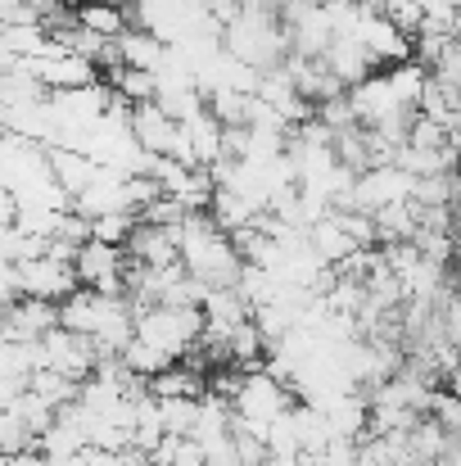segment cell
<instances>
[{
  "mask_svg": "<svg viewBox=\"0 0 461 466\" xmlns=\"http://www.w3.org/2000/svg\"><path fill=\"white\" fill-rule=\"evenodd\" d=\"M176 263L190 281H204L208 290H231L240 281V254L226 231L213 227L208 213H185L176 227Z\"/></svg>",
  "mask_w": 461,
  "mask_h": 466,
  "instance_id": "cell-1",
  "label": "cell"
},
{
  "mask_svg": "<svg viewBox=\"0 0 461 466\" xmlns=\"http://www.w3.org/2000/svg\"><path fill=\"white\" fill-rule=\"evenodd\" d=\"M132 317L136 309L118 295H95V290H73L64 304H59V330L68 335H82L95 344V353H123V344L132 339Z\"/></svg>",
  "mask_w": 461,
  "mask_h": 466,
  "instance_id": "cell-2",
  "label": "cell"
},
{
  "mask_svg": "<svg viewBox=\"0 0 461 466\" xmlns=\"http://www.w3.org/2000/svg\"><path fill=\"white\" fill-rule=\"evenodd\" d=\"M222 55H231L236 64L254 68V73H267V68H281L290 59V41H286V27L276 18H263V14H245L236 9V18L222 23Z\"/></svg>",
  "mask_w": 461,
  "mask_h": 466,
  "instance_id": "cell-3",
  "label": "cell"
},
{
  "mask_svg": "<svg viewBox=\"0 0 461 466\" xmlns=\"http://www.w3.org/2000/svg\"><path fill=\"white\" fill-rule=\"evenodd\" d=\"M132 335L176 362L185 349L199 344V335H204V312L181 309V304H150V309H136V317H132Z\"/></svg>",
  "mask_w": 461,
  "mask_h": 466,
  "instance_id": "cell-4",
  "label": "cell"
},
{
  "mask_svg": "<svg viewBox=\"0 0 461 466\" xmlns=\"http://www.w3.org/2000/svg\"><path fill=\"white\" fill-rule=\"evenodd\" d=\"M226 403H231V421H236L245 435L263 440L267 421H276V417L295 403V390L281 385L276 376H267V371L254 367V371L240 376V385H236V394H231Z\"/></svg>",
  "mask_w": 461,
  "mask_h": 466,
  "instance_id": "cell-5",
  "label": "cell"
},
{
  "mask_svg": "<svg viewBox=\"0 0 461 466\" xmlns=\"http://www.w3.org/2000/svg\"><path fill=\"white\" fill-rule=\"evenodd\" d=\"M95 344L91 339H82V335H68V330H45L41 339H36V371H59L64 380H73V385H82V380H91V371H95Z\"/></svg>",
  "mask_w": 461,
  "mask_h": 466,
  "instance_id": "cell-6",
  "label": "cell"
},
{
  "mask_svg": "<svg viewBox=\"0 0 461 466\" xmlns=\"http://www.w3.org/2000/svg\"><path fill=\"white\" fill-rule=\"evenodd\" d=\"M73 277H77L82 290H95V295L118 299L123 286H127V254L114 249V245L86 240V245H77V254H73Z\"/></svg>",
  "mask_w": 461,
  "mask_h": 466,
  "instance_id": "cell-7",
  "label": "cell"
},
{
  "mask_svg": "<svg viewBox=\"0 0 461 466\" xmlns=\"http://www.w3.org/2000/svg\"><path fill=\"white\" fill-rule=\"evenodd\" d=\"M412 177L403 172V167H394V163H376V167H366V172H357L353 177V195H348V208H357V213H380V208H389V204H403V199H412Z\"/></svg>",
  "mask_w": 461,
  "mask_h": 466,
  "instance_id": "cell-8",
  "label": "cell"
},
{
  "mask_svg": "<svg viewBox=\"0 0 461 466\" xmlns=\"http://www.w3.org/2000/svg\"><path fill=\"white\" fill-rule=\"evenodd\" d=\"M14 290L18 299H41V304H64L73 290H77V277H73V263H59V258H27V263H14Z\"/></svg>",
  "mask_w": 461,
  "mask_h": 466,
  "instance_id": "cell-9",
  "label": "cell"
},
{
  "mask_svg": "<svg viewBox=\"0 0 461 466\" xmlns=\"http://www.w3.org/2000/svg\"><path fill=\"white\" fill-rule=\"evenodd\" d=\"M321 64H326V73H330L344 91L376 73V64H371V55L362 50V41H357V36H344V32L330 36V46L321 50Z\"/></svg>",
  "mask_w": 461,
  "mask_h": 466,
  "instance_id": "cell-10",
  "label": "cell"
},
{
  "mask_svg": "<svg viewBox=\"0 0 461 466\" xmlns=\"http://www.w3.org/2000/svg\"><path fill=\"white\" fill-rule=\"evenodd\" d=\"M127 137L136 141V150H145L150 158H163L167 150H172V137H176V123L154 105V100H145V105H132V118H127Z\"/></svg>",
  "mask_w": 461,
  "mask_h": 466,
  "instance_id": "cell-11",
  "label": "cell"
},
{
  "mask_svg": "<svg viewBox=\"0 0 461 466\" xmlns=\"http://www.w3.org/2000/svg\"><path fill=\"white\" fill-rule=\"evenodd\" d=\"M132 268H172L176 263V227H145L136 222L132 240L123 245Z\"/></svg>",
  "mask_w": 461,
  "mask_h": 466,
  "instance_id": "cell-12",
  "label": "cell"
},
{
  "mask_svg": "<svg viewBox=\"0 0 461 466\" xmlns=\"http://www.w3.org/2000/svg\"><path fill=\"white\" fill-rule=\"evenodd\" d=\"M45 155V172H50V181L73 199L77 190H86V181L95 177V163L82 155V150H73V146H50V150H41Z\"/></svg>",
  "mask_w": 461,
  "mask_h": 466,
  "instance_id": "cell-13",
  "label": "cell"
},
{
  "mask_svg": "<svg viewBox=\"0 0 461 466\" xmlns=\"http://www.w3.org/2000/svg\"><path fill=\"white\" fill-rule=\"evenodd\" d=\"M114 50H118V68H136V73H154L163 64V41L141 32V27H127L123 36H114Z\"/></svg>",
  "mask_w": 461,
  "mask_h": 466,
  "instance_id": "cell-14",
  "label": "cell"
},
{
  "mask_svg": "<svg viewBox=\"0 0 461 466\" xmlns=\"http://www.w3.org/2000/svg\"><path fill=\"white\" fill-rule=\"evenodd\" d=\"M73 23H77L82 32L105 36V41H114V36H123V32L132 27L127 14H123L118 5H109V0H82V5L73 9Z\"/></svg>",
  "mask_w": 461,
  "mask_h": 466,
  "instance_id": "cell-15",
  "label": "cell"
},
{
  "mask_svg": "<svg viewBox=\"0 0 461 466\" xmlns=\"http://www.w3.org/2000/svg\"><path fill=\"white\" fill-rule=\"evenodd\" d=\"M204 385H208V376L204 371H195V367H167V371H158L145 380V394L154 399H199L204 394Z\"/></svg>",
  "mask_w": 461,
  "mask_h": 466,
  "instance_id": "cell-16",
  "label": "cell"
},
{
  "mask_svg": "<svg viewBox=\"0 0 461 466\" xmlns=\"http://www.w3.org/2000/svg\"><path fill=\"white\" fill-rule=\"evenodd\" d=\"M27 394H36L45 408L59 412V408H68V403L77 399V385L64 380L59 371H32V376H27Z\"/></svg>",
  "mask_w": 461,
  "mask_h": 466,
  "instance_id": "cell-17",
  "label": "cell"
},
{
  "mask_svg": "<svg viewBox=\"0 0 461 466\" xmlns=\"http://www.w3.org/2000/svg\"><path fill=\"white\" fill-rule=\"evenodd\" d=\"M154 399V394H150ZM158 403V421H163V435L172 440H190V426H195V403L199 399H154Z\"/></svg>",
  "mask_w": 461,
  "mask_h": 466,
  "instance_id": "cell-18",
  "label": "cell"
},
{
  "mask_svg": "<svg viewBox=\"0 0 461 466\" xmlns=\"http://www.w3.org/2000/svg\"><path fill=\"white\" fill-rule=\"evenodd\" d=\"M32 371H36V339L32 344L0 339V380H27Z\"/></svg>",
  "mask_w": 461,
  "mask_h": 466,
  "instance_id": "cell-19",
  "label": "cell"
},
{
  "mask_svg": "<svg viewBox=\"0 0 461 466\" xmlns=\"http://www.w3.org/2000/svg\"><path fill=\"white\" fill-rule=\"evenodd\" d=\"M109 82H114V96H118V100H127V105H145V100H154V73L109 68Z\"/></svg>",
  "mask_w": 461,
  "mask_h": 466,
  "instance_id": "cell-20",
  "label": "cell"
},
{
  "mask_svg": "<svg viewBox=\"0 0 461 466\" xmlns=\"http://www.w3.org/2000/svg\"><path fill=\"white\" fill-rule=\"evenodd\" d=\"M132 231H136V213H105V218L91 222V240L114 245V249H123L132 240Z\"/></svg>",
  "mask_w": 461,
  "mask_h": 466,
  "instance_id": "cell-21",
  "label": "cell"
},
{
  "mask_svg": "<svg viewBox=\"0 0 461 466\" xmlns=\"http://www.w3.org/2000/svg\"><path fill=\"white\" fill-rule=\"evenodd\" d=\"M36 440H32V431L9 412V408H0V458H14V453H27Z\"/></svg>",
  "mask_w": 461,
  "mask_h": 466,
  "instance_id": "cell-22",
  "label": "cell"
},
{
  "mask_svg": "<svg viewBox=\"0 0 461 466\" xmlns=\"http://www.w3.org/2000/svg\"><path fill=\"white\" fill-rule=\"evenodd\" d=\"M91 466H150V458L136 453V449H118V453H100V449H91Z\"/></svg>",
  "mask_w": 461,
  "mask_h": 466,
  "instance_id": "cell-23",
  "label": "cell"
},
{
  "mask_svg": "<svg viewBox=\"0 0 461 466\" xmlns=\"http://www.w3.org/2000/svg\"><path fill=\"white\" fill-rule=\"evenodd\" d=\"M14 23H36V14L23 0H0V27H14Z\"/></svg>",
  "mask_w": 461,
  "mask_h": 466,
  "instance_id": "cell-24",
  "label": "cell"
},
{
  "mask_svg": "<svg viewBox=\"0 0 461 466\" xmlns=\"http://www.w3.org/2000/svg\"><path fill=\"white\" fill-rule=\"evenodd\" d=\"M245 14H263V18H276L281 14V0H240Z\"/></svg>",
  "mask_w": 461,
  "mask_h": 466,
  "instance_id": "cell-25",
  "label": "cell"
},
{
  "mask_svg": "<svg viewBox=\"0 0 461 466\" xmlns=\"http://www.w3.org/2000/svg\"><path fill=\"white\" fill-rule=\"evenodd\" d=\"M14 218H18L14 190H9V186H0V227H14Z\"/></svg>",
  "mask_w": 461,
  "mask_h": 466,
  "instance_id": "cell-26",
  "label": "cell"
},
{
  "mask_svg": "<svg viewBox=\"0 0 461 466\" xmlns=\"http://www.w3.org/2000/svg\"><path fill=\"white\" fill-rule=\"evenodd\" d=\"M0 466H45V458H41L36 449H27V453H14V458H0Z\"/></svg>",
  "mask_w": 461,
  "mask_h": 466,
  "instance_id": "cell-27",
  "label": "cell"
}]
</instances>
